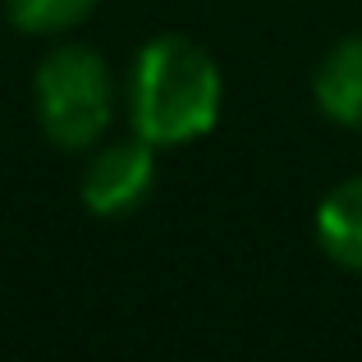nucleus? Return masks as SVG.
Instances as JSON below:
<instances>
[{"instance_id": "obj_5", "label": "nucleus", "mask_w": 362, "mask_h": 362, "mask_svg": "<svg viewBox=\"0 0 362 362\" xmlns=\"http://www.w3.org/2000/svg\"><path fill=\"white\" fill-rule=\"evenodd\" d=\"M312 225H317L321 252H326L335 266L362 275V175L330 188V193L317 202Z\"/></svg>"}, {"instance_id": "obj_4", "label": "nucleus", "mask_w": 362, "mask_h": 362, "mask_svg": "<svg viewBox=\"0 0 362 362\" xmlns=\"http://www.w3.org/2000/svg\"><path fill=\"white\" fill-rule=\"evenodd\" d=\"M312 101L326 119L362 129V33H349L321 55L312 74Z\"/></svg>"}, {"instance_id": "obj_1", "label": "nucleus", "mask_w": 362, "mask_h": 362, "mask_svg": "<svg viewBox=\"0 0 362 362\" xmlns=\"http://www.w3.org/2000/svg\"><path fill=\"white\" fill-rule=\"evenodd\" d=\"M225 78L206 46L184 33L151 37L129 69V124L156 151L188 147L221 119Z\"/></svg>"}, {"instance_id": "obj_3", "label": "nucleus", "mask_w": 362, "mask_h": 362, "mask_svg": "<svg viewBox=\"0 0 362 362\" xmlns=\"http://www.w3.org/2000/svg\"><path fill=\"white\" fill-rule=\"evenodd\" d=\"M151 184H156V147L147 138H138V133L110 142L101 138L83 170L78 197L101 221H124L151 197Z\"/></svg>"}, {"instance_id": "obj_6", "label": "nucleus", "mask_w": 362, "mask_h": 362, "mask_svg": "<svg viewBox=\"0 0 362 362\" xmlns=\"http://www.w3.org/2000/svg\"><path fill=\"white\" fill-rule=\"evenodd\" d=\"M101 0H5V14L28 37H55L78 28Z\"/></svg>"}, {"instance_id": "obj_2", "label": "nucleus", "mask_w": 362, "mask_h": 362, "mask_svg": "<svg viewBox=\"0 0 362 362\" xmlns=\"http://www.w3.org/2000/svg\"><path fill=\"white\" fill-rule=\"evenodd\" d=\"M37 124L60 151H88L110 133L115 119V78L101 51L64 42L37 64L33 78Z\"/></svg>"}]
</instances>
